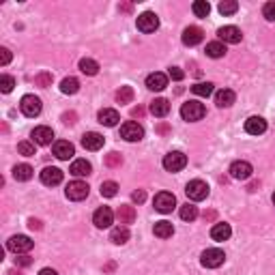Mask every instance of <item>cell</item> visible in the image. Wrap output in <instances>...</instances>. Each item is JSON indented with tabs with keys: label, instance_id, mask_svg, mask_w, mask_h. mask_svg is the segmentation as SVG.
I'll list each match as a JSON object with an SVG mask.
<instances>
[{
	"label": "cell",
	"instance_id": "obj_9",
	"mask_svg": "<svg viewBox=\"0 0 275 275\" xmlns=\"http://www.w3.org/2000/svg\"><path fill=\"white\" fill-rule=\"evenodd\" d=\"M153 205L159 213H170L176 206V198H174V194H170V192H159L155 196Z\"/></svg>",
	"mask_w": 275,
	"mask_h": 275
},
{
	"label": "cell",
	"instance_id": "obj_2",
	"mask_svg": "<svg viewBox=\"0 0 275 275\" xmlns=\"http://www.w3.org/2000/svg\"><path fill=\"white\" fill-rule=\"evenodd\" d=\"M19 110H22L24 116L28 119H35V116L41 114V99L35 95H24L22 101H19Z\"/></svg>",
	"mask_w": 275,
	"mask_h": 275
},
{
	"label": "cell",
	"instance_id": "obj_19",
	"mask_svg": "<svg viewBox=\"0 0 275 275\" xmlns=\"http://www.w3.org/2000/svg\"><path fill=\"white\" fill-rule=\"evenodd\" d=\"M168 86V75L166 73H159V71H155V73H150L146 77V88L148 90H155V93H159Z\"/></svg>",
	"mask_w": 275,
	"mask_h": 275
},
{
	"label": "cell",
	"instance_id": "obj_30",
	"mask_svg": "<svg viewBox=\"0 0 275 275\" xmlns=\"http://www.w3.org/2000/svg\"><path fill=\"white\" fill-rule=\"evenodd\" d=\"M80 71L86 75H97L99 73V63L93 61V58H82L80 61Z\"/></svg>",
	"mask_w": 275,
	"mask_h": 275
},
{
	"label": "cell",
	"instance_id": "obj_40",
	"mask_svg": "<svg viewBox=\"0 0 275 275\" xmlns=\"http://www.w3.org/2000/svg\"><path fill=\"white\" fill-rule=\"evenodd\" d=\"M13 86H15V80H13L11 75H2V77H0V90H2V93H11Z\"/></svg>",
	"mask_w": 275,
	"mask_h": 275
},
{
	"label": "cell",
	"instance_id": "obj_11",
	"mask_svg": "<svg viewBox=\"0 0 275 275\" xmlns=\"http://www.w3.org/2000/svg\"><path fill=\"white\" fill-rule=\"evenodd\" d=\"M252 172H254V168L250 161H234L230 166V176L237 181H247L252 176Z\"/></svg>",
	"mask_w": 275,
	"mask_h": 275
},
{
	"label": "cell",
	"instance_id": "obj_8",
	"mask_svg": "<svg viewBox=\"0 0 275 275\" xmlns=\"http://www.w3.org/2000/svg\"><path fill=\"white\" fill-rule=\"evenodd\" d=\"M88 192H90V187L84 181H73V183H69V185H67V189H65L67 198L69 200H75V202H80V200L86 198Z\"/></svg>",
	"mask_w": 275,
	"mask_h": 275
},
{
	"label": "cell",
	"instance_id": "obj_23",
	"mask_svg": "<svg viewBox=\"0 0 275 275\" xmlns=\"http://www.w3.org/2000/svg\"><path fill=\"white\" fill-rule=\"evenodd\" d=\"M69 172L73 176H88L90 172H93V166H90V161H86V159H75L73 163H71Z\"/></svg>",
	"mask_w": 275,
	"mask_h": 275
},
{
	"label": "cell",
	"instance_id": "obj_49",
	"mask_svg": "<svg viewBox=\"0 0 275 275\" xmlns=\"http://www.w3.org/2000/svg\"><path fill=\"white\" fill-rule=\"evenodd\" d=\"M15 263H17V265H22V267H28V265L32 263V260H30L28 256H19V258H15Z\"/></svg>",
	"mask_w": 275,
	"mask_h": 275
},
{
	"label": "cell",
	"instance_id": "obj_42",
	"mask_svg": "<svg viewBox=\"0 0 275 275\" xmlns=\"http://www.w3.org/2000/svg\"><path fill=\"white\" fill-rule=\"evenodd\" d=\"M123 163V157L119 153H108L106 155V166L108 168H116V166H121Z\"/></svg>",
	"mask_w": 275,
	"mask_h": 275
},
{
	"label": "cell",
	"instance_id": "obj_28",
	"mask_svg": "<svg viewBox=\"0 0 275 275\" xmlns=\"http://www.w3.org/2000/svg\"><path fill=\"white\" fill-rule=\"evenodd\" d=\"M13 179L15 181H30L32 179V168L28 163H19V166L13 168Z\"/></svg>",
	"mask_w": 275,
	"mask_h": 275
},
{
	"label": "cell",
	"instance_id": "obj_1",
	"mask_svg": "<svg viewBox=\"0 0 275 275\" xmlns=\"http://www.w3.org/2000/svg\"><path fill=\"white\" fill-rule=\"evenodd\" d=\"M205 114H206V110L200 101H187V103L181 106V116L189 123H196V121L205 119Z\"/></svg>",
	"mask_w": 275,
	"mask_h": 275
},
{
	"label": "cell",
	"instance_id": "obj_6",
	"mask_svg": "<svg viewBox=\"0 0 275 275\" xmlns=\"http://www.w3.org/2000/svg\"><path fill=\"white\" fill-rule=\"evenodd\" d=\"M187 166V157L181 153V150H172V153H168L163 157V168L168 170V172H179Z\"/></svg>",
	"mask_w": 275,
	"mask_h": 275
},
{
	"label": "cell",
	"instance_id": "obj_4",
	"mask_svg": "<svg viewBox=\"0 0 275 275\" xmlns=\"http://www.w3.org/2000/svg\"><path fill=\"white\" fill-rule=\"evenodd\" d=\"M224 260H226V254L217 250V247H211V250H206L202 254L200 263H202V267H206V269H217V267L224 265Z\"/></svg>",
	"mask_w": 275,
	"mask_h": 275
},
{
	"label": "cell",
	"instance_id": "obj_44",
	"mask_svg": "<svg viewBox=\"0 0 275 275\" xmlns=\"http://www.w3.org/2000/svg\"><path fill=\"white\" fill-rule=\"evenodd\" d=\"M168 75L172 77V80H176V82H181L183 77H185V73L179 69V67H170V71H168Z\"/></svg>",
	"mask_w": 275,
	"mask_h": 275
},
{
	"label": "cell",
	"instance_id": "obj_54",
	"mask_svg": "<svg viewBox=\"0 0 275 275\" xmlns=\"http://www.w3.org/2000/svg\"><path fill=\"white\" fill-rule=\"evenodd\" d=\"M9 275H22V273H19V271H9Z\"/></svg>",
	"mask_w": 275,
	"mask_h": 275
},
{
	"label": "cell",
	"instance_id": "obj_51",
	"mask_svg": "<svg viewBox=\"0 0 275 275\" xmlns=\"http://www.w3.org/2000/svg\"><path fill=\"white\" fill-rule=\"evenodd\" d=\"M39 275H58L54 269H41V271H39Z\"/></svg>",
	"mask_w": 275,
	"mask_h": 275
},
{
	"label": "cell",
	"instance_id": "obj_24",
	"mask_svg": "<svg viewBox=\"0 0 275 275\" xmlns=\"http://www.w3.org/2000/svg\"><path fill=\"white\" fill-rule=\"evenodd\" d=\"M116 217H119V221L123 226L134 224V221H136V208L129 206V205H121L119 211H116Z\"/></svg>",
	"mask_w": 275,
	"mask_h": 275
},
{
	"label": "cell",
	"instance_id": "obj_41",
	"mask_svg": "<svg viewBox=\"0 0 275 275\" xmlns=\"http://www.w3.org/2000/svg\"><path fill=\"white\" fill-rule=\"evenodd\" d=\"M35 84H37V86H41V88L52 86V73H39L35 77Z\"/></svg>",
	"mask_w": 275,
	"mask_h": 275
},
{
	"label": "cell",
	"instance_id": "obj_46",
	"mask_svg": "<svg viewBox=\"0 0 275 275\" xmlns=\"http://www.w3.org/2000/svg\"><path fill=\"white\" fill-rule=\"evenodd\" d=\"M132 200L138 202V205H142L144 200H146V194H144V189H138V192L132 194Z\"/></svg>",
	"mask_w": 275,
	"mask_h": 275
},
{
	"label": "cell",
	"instance_id": "obj_20",
	"mask_svg": "<svg viewBox=\"0 0 275 275\" xmlns=\"http://www.w3.org/2000/svg\"><path fill=\"white\" fill-rule=\"evenodd\" d=\"M103 136L101 134H97V132H88V134H84L82 136V146L86 148V150H99L103 146Z\"/></svg>",
	"mask_w": 275,
	"mask_h": 275
},
{
	"label": "cell",
	"instance_id": "obj_22",
	"mask_svg": "<svg viewBox=\"0 0 275 275\" xmlns=\"http://www.w3.org/2000/svg\"><path fill=\"white\" fill-rule=\"evenodd\" d=\"M97 119H99L101 125H106V127H114V125H119V121H121V116L116 110L112 108H103L99 114H97Z\"/></svg>",
	"mask_w": 275,
	"mask_h": 275
},
{
	"label": "cell",
	"instance_id": "obj_26",
	"mask_svg": "<svg viewBox=\"0 0 275 275\" xmlns=\"http://www.w3.org/2000/svg\"><path fill=\"white\" fill-rule=\"evenodd\" d=\"M110 241H112L114 245H123L129 241V228L127 226H116L112 228V232H110Z\"/></svg>",
	"mask_w": 275,
	"mask_h": 275
},
{
	"label": "cell",
	"instance_id": "obj_12",
	"mask_svg": "<svg viewBox=\"0 0 275 275\" xmlns=\"http://www.w3.org/2000/svg\"><path fill=\"white\" fill-rule=\"evenodd\" d=\"M112 221H114V213H112V208H110V206L97 208L95 215H93V224L97 228H110V226H112Z\"/></svg>",
	"mask_w": 275,
	"mask_h": 275
},
{
	"label": "cell",
	"instance_id": "obj_45",
	"mask_svg": "<svg viewBox=\"0 0 275 275\" xmlns=\"http://www.w3.org/2000/svg\"><path fill=\"white\" fill-rule=\"evenodd\" d=\"M9 61H11V52L6 50V48H0V65H9Z\"/></svg>",
	"mask_w": 275,
	"mask_h": 275
},
{
	"label": "cell",
	"instance_id": "obj_47",
	"mask_svg": "<svg viewBox=\"0 0 275 275\" xmlns=\"http://www.w3.org/2000/svg\"><path fill=\"white\" fill-rule=\"evenodd\" d=\"M63 123H67V125H73V123H75V112H65L63 114Z\"/></svg>",
	"mask_w": 275,
	"mask_h": 275
},
{
	"label": "cell",
	"instance_id": "obj_33",
	"mask_svg": "<svg viewBox=\"0 0 275 275\" xmlns=\"http://www.w3.org/2000/svg\"><path fill=\"white\" fill-rule=\"evenodd\" d=\"M192 93L198 95V97H208L213 93V84L211 82H198L192 86Z\"/></svg>",
	"mask_w": 275,
	"mask_h": 275
},
{
	"label": "cell",
	"instance_id": "obj_18",
	"mask_svg": "<svg viewBox=\"0 0 275 275\" xmlns=\"http://www.w3.org/2000/svg\"><path fill=\"white\" fill-rule=\"evenodd\" d=\"M202 39H205V32H202L198 26H189V28L183 30V43L189 45V48H194V45H198Z\"/></svg>",
	"mask_w": 275,
	"mask_h": 275
},
{
	"label": "cell",
	"instance_id": "obj_10",
	"mask_svg": "<svg viewBox=\"0 0 275 275\" xmlns=\"http://www.w3.org/2000/svg\"><path fill=\"white\" fill-rule=\"evenodd\" d=\"M138 30H142V32H155L157 28H159V17L155 15V13H142V15H138Z\"/></svg>",
	"mask_w": 275,
	"mask_h": 275
},
{
	"label": "cell",
	"instance_id": "obj_39",
	"mask_svg": "<svg viewBox=\"0 0 275 275\" xmlns=\"http://www.w3.org/2000/svg\"><path fill=\"white\" fill-rule=\"evenodd\" d=\"M17 153L19 155H24V157H32V155H35V144H32V142H19L17 144Z\"/></svg>",
	"mask_w": 275,
	"mask_h": 275
},
{
	"label": "cell",
	"instance_id": "obj_48",
	"mask_svg": "<svg viewBox=\"0 0 275 275\" xmlns=\"http://www.w3.org/2000/svg\"><path fill=\"white\" fill-rule=\"evenodd\" d=\"M28 228H30V230H41V221H39V219H28Z\"/></svg>",
	"mask_w": 275,
	"mask_h": 275
},
{
	"label": "cell",
	"instance_id": "obj_53",
	"mask_svg": "<svg viewBox=\"0 0 275 275\" xmlns=\"http://www.w3.org/2000/svg\"><path fill=\"white\" fill-rule=\"evenodd\" d=\"M215 217V211H208V213H205V219H213Z\"/></svg>",
	"mask_w": 275,
	"mask_h": 275
},
{
	"label": "cell",
	"instance_id": "obj_32",
	"mask_svg": "<svg viewBox=\"0 0 275 275\" xmlns=\"http://www.w3.org/2000/svg\"><path fill=\"white\" fill-rule=\"evenodd\" d=\"M226 54V45L221 43V41H211V43H206V56H211V58H221Z\"/></svg>",
	"mask_w": 275,
	"mask_h": 275
},
{
	"label": "cell",
	"instance_id": "obj_50",
	"mask_svg": "<svg viewBox=\"0 0 275 275\" xmlns=\"http://www.w3.org/2000/svg\"><path fill=\"white\" fill-rule=\"evenodd\" d=\"M132 116H134V119H142V116H144V108H140V106L134 108L132 110Z\"/></svg>",
	"mask_w": 275,
	"mask_h": 275
},
{
	"label": "cell",
	"instance_id": "obj_31",
	"mask_svg": "<svg viewBox=\"0 0 275 275\" xmlns=\"http://www.w3.org/2000/svg\"><path fill=\"white\" fill-rule=\"evenodd\" d=\"M77 90H80V82L75 80V77H65L61 82V93L65 95H75Z\"/></svg>",
	"mask_w": 275,
	"mask_h": 275
},
{
	"label": "cell",
	"instance_id": "obj_14",
	"mask_svg": "<svg viewBox=\"0 0 275 275\" xmlns=\"http://www.w3.org/2000/svg\"><path fill=\"white\" fill-rule=\"evenodd\" d=\"M217 37L221 39V43H241L243 32H241L237 26H224V28L217 30Z\"/></svg>",
	"mask_w": 275,
	"mask_h": 275
},
{
	"label": "cell",
	"instance_id": "obj_15",
	"mask_svg": "<svg viewBox=\"0 0 275 275\" xmlns=\"http://www.w3.org/2000/svg\"><path fill=\"white\" fill-rule=\"evenodd\" d=\"M54 155L58 157V159H63V161H67V159H71V157L75 155V148H73V144L71 142H67V140H58V142H54Z\"/></svg>",
	"mask_w": 275,
	"mask_h": 275
},
{
	"label": "cell",
	"instance_id": "obj_36",
	"mask_svg": "<svg viewBox=\"0 0 275 275\" xmlns=\"http://www.w3.org/2000/svg\"><path fill=\"white\" fill-rule=\"evenodd\" d=\"M116 194H119V185H116L114 181L101 183V196H103V198H114Z\"/></svg>",
	"mask_w": 275,
	"mask_h": 275
},
{
	"label": "cell",
	"instance_id": "obj_35",
	"mask_svg": "<svg viewBox=\"0 0 275 275\" xmlns=\"http://www.w3.org/2000/svg\"><path fill=\"white\" fill-rule=\"evenodd\" d=\"M196 217H198V208H196L194 205H183L181 206V219H185V221H194Z\"/></svg>",
	"mask_w": 275,
	"mask_h": 275
},
{
	"label": "cell",
	"instance_id": "obj_27",
	"mask_svg": "<svg viewBox=\"0 0 275 275\" xmlns=\"http://www.w3.org/2000/svg\"><path fill=\"white\" fill-rule=\"evenodd\" d=\"M153 232H155V237H159V239H170L174 234V226L170 224V221L161 219V221H157V224H155Z\"/></svg>",
	"mask_w": 275,
	"mask_h": 275
},
{
	"label": "cell",
	"instance_id": "obj_17",
	"mask_svg": "<svg viewBox=\"0 0 275 275\" xmlns=\"http://www.w3.org/2000/svg\"><path fill=\"white\" fill-rule=\"evenodd\" d=\"M61 181H63V170H58V168H50V166L41 170V183H43V185L54 187V185H58Z\"/></svg>",
	"mask_w": 275,
	"mask_h": 275
},
{
	"label": "cell",
	"instance_id": "obj_13",
	"mask_svg": "<svg viewBox=\"0 0 275 275\" xmlns=\"http://www.w3.org/2000/svg\"><path fill=\"white\" fill-rule=\"evenodd\" d=\"M32 140H35V144H39V146H48V144H52V140H54V132H52V127H35L32 129Z\"/></svg>",
	"mask_w": 275,
	"mask_h": 275
},
{
	"label": "cell",
	"instance_id": "obj_52",
	"mask_svg": "<svg viewBox=\"0 0 275 275\" xmlns=\"http://www.w3.org/2000/svg\"><path fill=\"white\" fill-rule=\"evenodd\" d=\"M157 132H159V134H166V132H168V125H159V127H157Z\"/></svg>",
	"mask_w": 275,
	"mask_h": 275
},
{
	"label": "cell",
	"instance_id": "obj_55",
	"mask_svg": "<svg viewBox=\"0 0 275 275\" xmlns=\"http://www.w3.org/2000/svg\"><path fill=\"white\" fill-rule=\"evenodd\" d=\"M273 205H275V194H273Z\"/></svg>",
	"mask_w": 275,
	"mask_h": 275
},
{
	"label": "cell",
	"instance_id": "obj_37",
	"mask_svg": "<svg viewBox=\"0 0 275 275\" xmlns=\"http://www.w3.org/2000/svg\"><path fill=\"white\" fill-rule=\"evenodd\" d=\"M134 99V88L132 86H121V90L116 93V101L119 103H132Z\"/></svg>",
	"mask_w": 275,
	"mask_h": 275
},
{
	"label": "cell",
	"instance_id": "obj_29",
	"mask_svg": "<svg viewBox=\"0 0 275 275\" xmlns=\"http://www.w3.org/2000/svg\"><path fill=\"white\" fill-rule=\"evenodd\" d=\"M150 112H153L155 116H166L170 112V103L168 99H155V101H150Z\"/></svg>",
	"mask_w": 275,
	"mask_h": 275
},
{
	"label": "cell",
	"instance_id": "obj_5",
	"mask_svg": "<svg viewBox=\"0 0 275 275\" xmlns=\"http://www.w3.org/2000/svg\"><path fill=\"white\" fill-rule=\"evenodd\" d=\"M32 241L28 237H24V234H15V237H11L6 241V250L13 252V254H28L32 250Z\"/></svg>",
	"mask_w": 275,
	"mask_h": 275
},
{
	"label": "cell",
	"instance_id": "obj_43",
	"mask_svg": "<svg viewBox=\"0 0 275 275\" xmlns=\"http://www.w3.org/2000/svg\"><path fill=\"white\" fill-rule=\"evenodd\" d=\"M263 15L269 19V22H275V2H267L263 6Z\"/></svg>",
	"mask_w": 275,
	"mask_h": 275
},
{
	"label": "cell",
	"instance_id": "obj_38",
	"mask_svg": "<svg viewBox=\"0 0 275 275\" xmlns=\"http://www.w3.org/2000/svg\"><path fill=\"white\" fill-rule=\"evenodd\" d=\"M239 4L234 2V0H224V2H219V13L221 15H232V13H237Z\"/></svg>",
	"mask_w": 275,
	"mask_h": 275
},
{
	"label": "cell",
	"instance_id": "obj_7",
	"mask_svg": "<svg viewBox=\"0 0 275 275\" xmlns=\"http://www.w3.org/2000/svg\"><path fill=\"white\" fill-rule=\"evenodd\" d=\"M121 138L127 142H140L144 138V129H142V125H138V123L127 121L125 125L121 127Z\"/></svg>",
	"mask_w": 275,
	"mask_h": 275
},
{
	"label": "cell",
	"instance_id": "obj_21",
	"mask_svg": "<svg viewBox=\"0 0 275 275\" xmlns=\"http://www.w3.org/2000/svg\"><path fill=\"white\" fill-rule=\"evenodd\" d=\"M232 234V228L230 224H226V221H219V224H215L211 228V239L217 241V243H221V241H228Z\"/></svg>",
	"mask_w": 275,
	"mask_h": 275
},
{
	"label": "cell",
	"instance_id": "obj_25",
	"mask_svg": "<svg viewBox=\"0 0 275 275\" xmlns=\"http://www.w3.org/2000/svg\"><path fill=\"white\" fill-rule=\"evenodd\" d=\"M234 99H237V95L232 93L230 88H224V90H219L217 95H215V103H217V108H230Z\"/></svg>",
	"mask_w": 275,
	"mask_h": 275
},
{
	"label": "cell",
	"instance_id": "obj_16",
	"mask_svg": "<svg viewBox=\"0 0 275 275\" xmlns=\"http://www.w3.org/2000/svg\"><path fill=\"white\" fill-rule=\"evenodd\" d=\"M245 132L252 134V136H260L267 132V121L263 116H250V119L245 121Z\"/></svg>",
	"mask_w": 275,
	"mask_h": 275
},
{
	"label": "cell",
	"instance_id": "obj_3",
	"mask_svg": "<svg viewBox=\"0 0 275 275\" xmlns=\"http://www.w3.org/2000/svg\"><path fill=\"white\" fill-rule=\"evenodd\" d=\"M185 194H187V198L189 200H194V202H200V200H205L206 196H208V185L205 181H189L187 183V187H185Z\"/></svg>",
	"mask_w": 275,
	"mask_h": 275
},
{
	"label": "cell",
	"instance_id": "obj_34",
	"mask_svg": "<svg viewBox=\"0 0 275 275\" xmlns=\"http://www.w3.org/2000/svg\"><path fill=\"white\" fill-rule=\"evenodd\" d=\"M192 9L198 17H206L208 13H211V4H208L206 0H196V2L192 4Z\"/></svg>",
	"mask_w": 275,
	"mask_h": 275
}]
</instances>
